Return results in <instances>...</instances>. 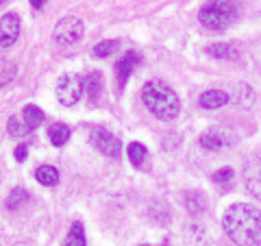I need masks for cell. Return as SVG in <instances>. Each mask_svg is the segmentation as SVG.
<instances>
[{"label":"cell","mask_w":261,"mask_h":246,"mask_svg":"<svg viewBox=\"0 0 261 246\" xmlns=\"http://www.w3.org/2000/svg\"><path fill=\"white\" fill-rule=\"evenodd\" d=\"M222 229L238 246H261V209L235 203L224 211Z\"/></svg>","instance_id":"obj_1"},{"label":"cell","mask_w":261,"mask_h":246,"mask_svg":"<svg viewBox=\"0 0 261 246\" xmlns=\"http://www.w3.org/2000/svg\"><path fill=\"white\" fill-rule=\"evenodd\" d=\"M142 101L159 120H174L181 111V101L176 92L163 81H148L142 87Z\"/></svg>","instance_id":"obj_2"},{"label":"cell","mask_w":261,"mask_h":246,"mask_svg":"<svg viewBox=\"0 0 261 246\" xmlns=\"http://www.w3.org/2000/svg\"><path fill=\"white\" fill-rule=\"evenodd\" d=\"M238 5L231 0H209L200 7L198 20L209 31H224L238 18Z\"/></svg>","instance_id":"obj_3"},{"label":"cell","mask_w":261,"mask_h":246,"mask_svg":"<svg viewBox=\"0 0 261 246\" xmlns=\"http://www.w3.org/2000/svg\"><path fill=\"white\" fill-rule=\"evenodd\" d=\"M83 33H85L83 20L76 18V15H65V18H61L55 24L53 39H55V44H59V46H70V44L79 42V39L83 37Z\"/></svg>","instance_id":"obj_4"},{"label":"cell","mask_w":261,"mask_h":246,"mask_svg":"<svg viewBox=\"0 0 261 246\" xmlns=\"http://www.w3.org/2000/svg\"><path fill=\"white\" fill-rule=\"evenodd\" d=\"M85 92V81L79 75H63L57 83V101H59L63 107H74L81 101V96Z\"/></svg>","instance_id":"obj_5"},{"label":"cell","mask_w":261,"mask_h":246,"mask_svg":"<svg viewBox=\"0 0 261 246\" xmlns=\"http://www.w3.org/2000/svg\"><path fill=\"white\" fill-rule=\"evenodd\" d=\"M242 177H244L246 190L255 196L257 201H261V159L259 157H248L246 161H244Z\"/></svg>","instance_id":"obj_6"},{"label":"cell","mask_w":261,"mask_h":246,"mask_svg":"<svg viewBox=\"0 0 261 246\" xmlns=\"http://www.w3.org/2000/svg\"><path fill=\"white\" fill-rule=\"evenodd\" d=\"M89 139H92V144L96 146L98 151H100L102 155H107V157H118L120 155V139L109 133V131L105 129H94L92 133H89Z\"/></svg>","instance_id":"obj_7"},{"label":"cell","mask_w":261,"mask_h":246,"mask_svg":"<svg viewBox=\"0 0 261 246\" xmlns=\"http://www.w3.org/2000/svg\"><path fill=\"white\" fill-rule=\"evenodd\" d=\"M142 63V55L135 53V51H128L120 57V59L116 61V75H118V87L122 89L126 85L128 77L133 75V70L137 68V65Z\"/></svg>","instance_id":"obj_8"},{"label":"cell","mask_w":261,"mask_h":246,"mask_svg":"<svg viewBox=\"0 0 261 246\" xmlns=\"http://www.w3.org/2000/svg\"><path fill=\"white\" fill-rule=\"evenodd\" d=\"M20 35V15L18 13H5L0 18V46L9 48Z\"/></svg>","instance_id":"obj_9"},{"label":"cell","mask_w":261,"mask_h":246,"mask_svg":"<svg viewBox=\"0 0 261 246\" xmlns=\"http://www.w3.org/2000/svg\"><path fill=\"white\" fill-rule=\"evenodd\" d=\"M233 142V137L226 133V131H209V133L200 135L198 144L202 146L205 151H218V149H224Z\"/></svg>","instance_id":"obj_10"},{"label":"cell","mask_w":261,"mask_h":246,"mask_svg":"<svg viewBox=\"0 0 261 246\" xmlns=\"http://www.w3.org/2000/svg\"><path fill=\"white\" fill-rule=\"evenodd\" d=\"M200 107L202 109H220L228 103V94L222 89H207L205 94H200Z\"/></svg>","instance_id":"obj_11"},{"label":"cell","mask_w":261,"mask_h":246,"mask_svg":"<svg viewBox=\"0 0 261 246\" xmlns=\"http://www.w3.org/2000/svg\"><path fill=\"white\" fill-rule=\"evenodd\" d=\"M35 179H37V183H42L44 187H55L59 183V170L50 166V163H44V166H39L35 170Z\"/></svg>","instance_id":"obj_12"},{"label":"cell","mask_w":261,"mask_h":246,"mask_svg":"<svg viewBox=\"0 0 261 246\" xmlns=\"http://www.w3.org/2000/svg\"><path fill=\"white\" fill-rule=\"evenodd\" d=\"M233 101L240 105V107L244 109H248L255 105V92H252V87L246 85V83H238L233 89Z\"/></svg>","instance_id":"obj_13"},{"label":"cell","mask_w":261,"mask_h":246,"mask_svg":"<svg viewBox=\"0 0 261 246\" xmlns=\"http://www.w3.org/2000/svg\"><path fill=\"white\" fill-rule=\"evenodd\" d=\"M85 94H87L89 103H96L98 98L102 96V77L98 75V72H92V75L85 79Z\"/></svg>","instance_id":"obj_14"},{"label":"cell","mask_w":261,"mask_h":246,"mask_svg":"<svg viewBox=\"0 0 261 246\" xmlns=\"http://www.w3.org/2000/svg\"><path fill=\"white\" fill-rule=\"evenodd\" d=\"M72 135V131L68 125H61V122H57V125H50L48 129V139L53 142V146H63L68 144V139Z\"/></svg>","instance_id":"obj_15"},{"label":"cell","mask_w":261,"mask_h":246,"mask_svg":"<svg viewBox=\"0 0 261 246\" xmlns=\"http://www.w3.org/2000/svg\"><path fill=\"white\" fill-rule=\"evenodd\" d=\"M205 53L214 59H235L238 57V48H233L231 44H211L205 48Z\"/></svg>","instance_id":"obj_16"},{"label":"cell","mask_w":261,"mask_h":246,"mask_svg":"<svg viewBox=\"0 0 261 246\" xmlns=\"http://www.w3.org/2000/svg\"><path fill=\"white\" fill-rule=\"evenodd\" d=\"M22 118H24V122L35 131L39 125L44 122V111L37 107V105H27V107L22 109Z\"/></svg>","instance_id":"obj_17"},{"label":"cell","mask_w":261,"mask_h":246,"mask_svg":"<svg viewBox=\"0 0 261 246\" xmlns=\"http://www.w3.org/2000/svg\"><path fill=\"white\" fill-rule=\"evenodd\" d=\"M7 131H9V135L11 137H27V135H31L33 133V129L27 125V122H24V118L20 120V118H9V122H7Z\"/></svg>","instance_id":"obj_18"},{"label":"cell","mask_w":261,"mask_h":246,"mask_svg":"<svg viewBox=\"0 0 261 246\" xmlns=\"http://www.w3.org/2000/svg\"><path fill=\"white\" fill-rule=\"evenodd\" d=\"M63 246H87L85 233H83V225H81V223H74V225L70 227V233L65 235Z\"/></svg>","instance_id":"obj_19"},{"label":"cell","mask_w":261,"mask_h":246,"mask_svg":"<svg viewBox=\"0 0 261 246\" xmlns=\"http://www.w3.org/2000/svg\"><path fill=\"white\" fill-rule=\"evenodd\" d=\"M183 203H185V207L190 209V214H200V211H205V207H207V201L202 199L198 192H187L183 196Z\"/></svg>","instance_id":"obj_20"},{"label":"cell","mask_w":261,"mask_h":246,"mask_svg":"<svg viewBox=\"0 0 261 246\" xmlns=\"http://www.w3.org/2000/svg\"><path fill=\"white\" fill-rule=\"evenodd\" d=\"M126 153H128V161L133 163V166H142V161L146 157V146L140 142H133V144H128Z\"/></svg>","instance_id":"obj_21"},{"label":"cell","mask_w":261,"mask_h":246,"mask_svg":"<svg viewBox=\"0 0 261 246\" xmlns=\"http://www.w3.org/2000/svg\"><path fill=\"white\" fill-rule=\"evenodd\" d=\"M29 201V192L24 190V187H15V190L9 194V199H7V209H18L22 203Z\"/></svg>","instance_id":"obj_22"},{"label":"cell","mask_w":261,"mask_h":246,"mask_svg":"<svg viewBox=\"0 0 261 246\" xmlns=\"http://www.w3.org/2000/svg\"><path fill=\"white\" fill-rule=\"evenodd\" d=\"M116 48H118L116 39H107V42H100V44L94 46V55L96 57H107V55H111L113 51H116Z\"/></svg>","instance_id":"obj_23"},{"label":"cell","mask_w":261,"mask_h":246,"mask_svg":"<svg viewBox=\"0 0 261 246\" xmlns=\"http://www.w3.org/2000/svg\"><path fill=\"white\" fill-rule=\"evenodd\" d=\"M13 77H15V65L13 63H7V61L0 63V87L9 83Z\"/></svg>","instance_id":"obj_24"},{"label":"cell","mask_w":261,"mask_h":246,"mask_svg":"<svg viewBox=\"0 0 261 246\" xmlns=\"http://www.w3.org/2000/svg\"><path fill=\"white\" fill-rule=\"evenodd\" d=\"M214 181L218 185H228V183L233 181V170L231 168H222V170L214 172Z\"/></svg>","instance_id":"obj_25"},{"label":"cell","mask_w":261,"mask_h":246,"mask_svg":"<svg viewBox=\"0 0 261 246\" xmlns=\"http://www.w3.org/2000/svg\"><path fill=\"white\" fill-rule=\"evenodd\" d=\"M27 153H29V146H27V144H20L18 149H15V159L24 161V159H27Z\"/></svg>","instance_id":"obj_26"},{"label":"cell","mask_w":261,"mask_h":246,"mask_svg":"<svg viewBox=\"0 0 261 246\" xmlns=\"http://www.w3.org/2000/svg\"><path fill=\"white\" fill-rule=\"evenodd\" d=\"M44 5H46V0H31V7H33V9H42Z\"/></svg>","instance_id":"obj_27"},{"label":"cell","mask_w":261,"mask_h":246,"mask_svg":"<svg viewBox=\"0 0 261 246\" xmlns=\"http://www.w3.org/2000/svg\"><path fill=\"white\" fill-rule=\"evenodd\" d=\"M5 3H7V0H0V7H3V5H5Z\"/></svg>","instance_id":"obj_28"},{"label":"cell","mask_w":261,"mask_h":246,"mask_svg":"<svg viewBox=\"0 0 261 246\" xmlns=\"http://www.w3.org/2000/svg\"><path fill=\"white\" fill-rule=\"evenodd\" d=\"M140 246H150V244H140Z\"/></svg>","instance_id":"obj_29"}]
</instances>
